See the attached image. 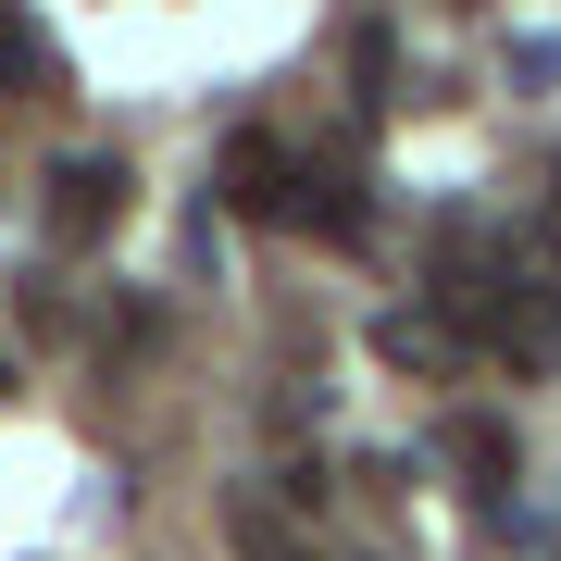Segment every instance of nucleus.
<instances>
[{"instance_id":"5","label":"nucleus","mask_w":561,"mask_h":561,"mask_svg":"<svg viewBox=\"0 0 561 561\" xmlns=\"http://www.w3.org/2000/svg\"><path fill=\"white\" fill-rule=\"evenodd\" d=\"M437 449H449L461 474L486 486V500H500V486L524 474V449H512V424H486V412H461V424H437Z\"/></svg>"},{"instance_id":"2","label":"nucleus","mask_w":561,"mask_h":561,"mask_svg":"<svg viewBox=\"0 0 561 561\" xmlns=\"http://www.w3.org/2000/svg\"><path fill=\"white\" fill-rule=\"evenodd\" d=\"M213 201L238 213V225H287V201H300V162H287V138H275V125H238V138H225Z\"/></svg>"},{"instance_id":"1","label":"nucleus","mask_w":561,"mask_h":561,"mask_svg":"<svg viewBox=\"0 0 561 561\" xmlns=\"http://www.w3.org/2000/svg\"><path fill=\"white\" fill-rule=\"evenodd\" d=\"M474 324H486V350H500L512 375H549V362H561V275H524V262H512Z\"/></svg>"},{"instance_id":"7","label":"nucleus","mask_w":561,"mask_h":561,"mask_svg":"<svg viewBox=\"0 0 561 561\" xmlns=\"http://www.w3.org/2000/svg\"><path fill=\"white\" fill-rule=\"evenodd\" d=\"M437 350H449V324H424V312H400V324H387V362H412V375H424Z\"/></svg>"},{"instance_id":"8","label":"nucleus","mask_w":561,"mask_h":561,"mask_svg":"<svg viewBox=\"0 0 561 561\" xmlns=\"http://www.w3.org/2000/svg\"><path fill=\"white\" fill-rule=\"evenodd\" d=\"M25 62H38V38H25L13 13H0V76H25Z\"/></svg>"},{"instance_id":"4","label":"nucleus","mask_w":561,"mask_h":561,"mask_svg":"<svg viewBox=\"0 0 561 561\" xmlns=\"http://www.w3.org/2000/svg\"><path fill=\"white\" fill-rule=\"evenodd\" d=\"M287 225H300V238H362V225H375V201H362V175H300V201H287Z\"/></svg>"},{"instance_id":"3","label":"nucleus","mask_w":561,"mask_h":561,"mask_svg":"<svg viewBox=\"0 0 561 561\" xmlns=\"http://www.w3.org/2000/svg\"><path fill=\"white\" fill-rule=\"evenodd\" d=\"M113 213H125V175H113V162H62V175H50V201H38V225H50V238H113Z\"/></svg>"},{"instance_id":"6","label":"nucleus","mask_w":561,"mask_h":561,"mask_svg":"<svg viewBox=\"0 0 561 561\" xmlns=\"http://www.w3.org/2000/svg\"><path fill=\"white\" fill-rule=\"evenodd\" d=\"M225 549H238V561H312L287 500H225Z\"/></svg>"}]
</instances>
